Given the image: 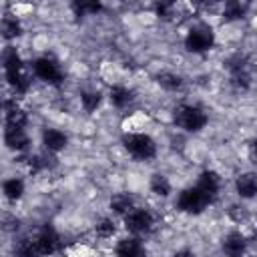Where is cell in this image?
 Here are the masks:
<instances>
[{
    "label": "cell",
    "instance_id": "3957f363",
    "mask_svg": "<svg viewBox=\"0 0 257 257\" xmlns=\"http://www.w3.org/2000/svg\"><path fill=\"white\" fill-rule=\"evenodd\" d=\"M213 44H215V32L207 24L193 26L187 32V36H185V48L189 52H195V54H201V52L211 50Z\"/></svg>",
    "mask_w": 257,
    "mask_h": 257
},
{
    "label": "cell",
    "instance_id": "f1b7e54d",
    "mask_svg": "<svg viewBox=\"0 0 257 257\" xmlns=\"http://www.w3.org/2000/svg\"><path fill=\"white\" fill-rule=\"evenodd\" d=\"M173 257H195V253L189 251V249H181V251H177Z\"/></svg>",
    "mask_w": 257,
    "mask_h": 257
},
{
    "label": "cell",
    "instance_id": "ac0fdd59",
    "mask_svg": "<svg viewBox=\"0 0 257 257\" xmlns=\"http://www.w3.org/2000/svg\"><path fill=\"white\" fill-rule=\"evenodd\" d=\"M14 257H44L36 239H22L14 247Z\"/></svg>",
    "mask_w": 257,
    "mask_h": 257
},
{
    "label": "cell",
    "instance_id": "9a60e30c",
    "mask_svg": "<svg viewBox=\"0 0 257 257\" xmlns=\"http://www.w3.org/2000/svg\"><path fill=\"white\" fill-rule=\"evenodd\" d=\"M4 76L16 94H26L30 90V76L24 74V70H6Z\"/></svg>",
    "mask_w": 257,
    "mask_h": 257
},
{
    "label": "cell",
    "instance_id": "4fadbf2b",
    "mask_svg": "<svg viewBox=\"0 0 257 257\" xmlns=\"http://www.w3.org/2000/svg\"><path fill=\"white\" fill-rule=\"evenodd\" d=\"M42 145L48 153H60L68 145V137L58 128H44L42 131Z\"/></svg>",
    "mask_w": 257,
    "mask_h": 257
},
{
    "label": "cell",
    "instance_id": "8992f818",
    "mask_svg": "<svg viewBox=\"0 0 257 257\" xmlns=\"http://www.w3.org/2000/svg\"><path fill=\"white\" fill-rule=\"evenodd\" d=\"M32 70H34V74H36L42 82H46V84H50V86H60L62 80H64V74H62L58 62L52 60V58H48V56L36 58L34 64H32Z\"/></svg>",
    "mask_w": 257,
    "mask_h": 257
},
{
    "label": "cell",
    "instance_id": "ba28073f",
    "mask_svg": "<svg viewBox=\"0 0 257 257\" xmlns=\"http://www.w3.org/2000/svg\"><path fill=\"white\" fill-rule=\"evenodd\" d=\"M247 237L239 231H231L223 237V243H221V249H223V255L225 257H243L245 251H247Z\"/></svg>",
    "mask_w": 257,
    "mask_h": 257
},
{
    "label": "cell",
    "instance_id": "484cf974",
    "mask_svg": "<svg viewBox=\"0 0 257 257\" xmlns=\"http://www.w3.org/2000/svg\"><path fill=\"white\" fill-rule=\"evenodd\" d=\"M72 10L76 16H90V14H98L102 10L100 2H74Z\"/></svg>",
    "mask_w": 257,
    "mask_h": 257
},
{
    "label": "cell",
    "instance_id": "44dd1931",
    "mask_svg": "<svg viewBox=\"0 0 257 257\" xmlns=\"http://www.w3.org/2000/svg\"><path fill=\"white\" fill-rule=\"evenodd\" d=\"M149 187H151V191H153L157 197H169V193H171V183H169V179H167L165 175H161V173L151 175Z\"/></svg>",
    "mask_w": 257,
    "mask_h": 257
},
{
    "label": "cell",
    "instance_id": "9c48e42d",
    "mask_svg": "<svg viewBox=\"0 0 257 257\" xmlns=\"http://www.w3.org/2000/svg\"><path fill=\"white\" fill-rule=\"evenodd\" d=\"M195 187L213 203L219 197V191H221V177L215 171H203L199 175V181H197Z\"/></svg>",
    "mask_w": 257,
    "mask_h": 257
},
{
    "label": "cell",
    "instance_id": "4316f807",
    "mask_svg": "<svg viewBox=\"0 0 257 257\" xmlns=\"http://www.w3.org/2000/svg\"><path fill=\"white\" fill-rule=\"evenodd\" d=\"M155 10H157V14L161 18H171L173 16V10H175V4L173 2H161V4L155 6Z\"/></svg>",
    "mask_w": 257,
    "mask_h": 257
},
{
    "label": "cell",
    "instance_id": "d6986e66",
    "mask_svg": "<svg viewBox=\"0 0 257 257\" xmlns=\"http://www.w3.org/2000/svg\"><path fill=\"white\" fill-rule=\"evenodd\" d=\"M2 193L8 201H18L22 195H24V181L18 179V177H12V179H6L2 183Z\"/></svg>",
    "mask_w": 257,
    "mask_h": 257
},
{
    "label": "cell",
    "instance_id": "52a82bcc",
    "mask_svg": "<svg viewBox=\"0 0 257 257\" xmlns=\"http://www.w3.org/2000/svg\"><path fill=\"white\" fill-rule=\"evenodd\" d=\"M34 239H36V243H38V247L42 249V253H44V257H48V255H54L58 249H60V235L56 233V229L52 227V225H42L40 229H38V233L34 235Z\"/></svg>",
    "mask_w": 257,
    "mask_h": 257
},
{
    "label": "cell",
    "instance_id": "f546056e",
    "mask_svg": "<svg viewBox=\"0 0 257 257\" xmlns=\"http://www.w3.org/2000/svg\"><path fill=\"white\" fill-rule=\"evenodd\" d=\"M255 157H257V141H255Z\"/></svg>",
    "mask_w": 257,
    "mask_h": 257
},
{
    "label": "cell",
    "instance_id": "7402d4cb",
    "mask_svg": "<svg viewBox=\"0 0 257 257\" xmlns=\"http://www.w3.org/2000/svg\"><path fill=\"white\" fill-rule=\"evenodd\" d=\"M157 82H159L161 88L171 90V92H175V90H179L183 86V78L179 74H175V72H161L157 76Z\"/></svg>",
    "mask_w": 257,
    "mask_h": 257
},
{
    "label": "cell",
    "instance_id": "83f0119b",
    "mask_svg": "<svg viewBox=\"0 0 257 257\" xmlns=\"http://www.w3.org/2000/svg\"><path fill=\"white\" fill-rule=\"evenodd\" d=\"M229 217H231L235 223H241V221H245V219H247V211H245V207L233 205V207L229 209Z\"/></svg>",
    "mask_w": 257,
    "mask_h": 257
},
{
    "label": "cell",
    "instance_id": "cb8c5ba5",
    "mask_svg": "<svg viewBox=\"0 0 257 257\" xmlns=\"http://www.w3.org/2000/svg\"><path fill=\"white\" fill-rule=\"evenodd\" d=\"M245 12H247V6L241 4V2H235V0L227 2L225 8H223V16H225V20H241V18L245 16Z\"/></svg>",
    "mask_w": 257,
    "mask_h": 257
},
{
    "label": "cell",
    "instance_id": "d4e9b609",
    "mask_svg": "<svg viewBox=\"0 0 257 257\" xmlns=\"http://www.w3.org/2000/svg\"><path fill=\"white\" fill-rule=\"evenodd\" d=\"M94 233H96V237H100V239H110V237L116 233V225H114L112 219L102 217V219L94 225Z\"/></svg>",
    "mask_w": 257,
    "mask_h": 257
},
{
    "label": "cell",
    "instance_id": "7c38bea8",
    "mask_svg": "<svg viewBox=\"0 0 257 257\" xmlns=\"http://www.w3.org/2000/svg\"><path fill=\"white\" fill-rule=\"evenodd\" d=\"M4 110H6V126H12V128H24L26 126L28 114L18 106L16 100L6 98L4 100Z\"/></svg>",
    "mask_w": 257,
    "mask_h": 257
},
{
    "label": "cell",
    "instance_id": "ffe728a7",
    "mask_svg": "<svg viewBox=\"0 0 257 257\" xmlns=\"http://www.w3.org/2000/svg\"><path fill=\"white\" fill-rule=\"evenodd\" d=\"M22 34V24H20V20L16 18V16H12V14H6L4 18H2V36L6 38V40H12V38H18Z\"/></svg>",
    "mask_w": 257,
    "mask_h": 257
},
{
    "label": "cell",
    "instance_id": "8fae6325",
    "mask_svg": "<svg viewBox=\"0 0 257 257\" xmlns=\"http://www.w3.org/2000/svg\"><path fill=\"white\" fill-rule=\"evenodd\" d=\"M114 253H116V257H147V249L137 237L120 239L114 247Z\"/></svg>",
    "mask_w": 257,
    "mask_h": 257
},
{
    "label": "cell",
    "instance_id": "e0dca14e",
    "mask_svg": "<svg viewBox=\"0 0 257 257\" xmlns=\"http://www.w3.org/2000/svg\"><path fill=\"white\" fill-rule=\"evenodd\" d=\"M110 209L124 217L135 209V197L131 193H116L110 197Z\"/></svg>",
    "mask_w": 257,
    "mask_h": 257
},
{
    "label": "cell",
    "instance_id": "5b68a950",
    "mask_svg": "<svg viewBox=\"0 0 257 257\" xmlns=\"http://www.w3.org/2000/svg\"><path fill=\"white\" fill-rule=\"evenodd\" d=\"M124 227L133 235H147L155 227V217L149 209L135 207L128 215H124Z\"/></svg>",
    "mask_w": 257,
    "mask_h": 257
},
{
    "label": "cell",
    "instance_id": "7a4b0ae2",
    "mask_svg": "<svg viewBox=\"0 0 257 257\" xmlns=\"http://www.w3.org/2000/svg\"><path fill=\"white\" fill-rule=\"evenodd\" d=\"M207 120V112L197 104H181L175 110V124L189 133H199L201 128H205Z\"/></svg>",
    "mask_w": 257,
    "mask_h": 257
},
{
    "label": "cell",
    "instance_id": "2e32d148",
    "mask_svg": "<svg viewBox=\"0 0 257 257\" xmlns=\"http://www.w3.org/2000/svg\"><path fill=\"white\" fill-rule=\"evenodd\" d=\"M108 98H110L112 106H116V108H126V106L135 100V92H133L131 88L122 86V84H116V86L110 88Z\"/></svg>",
    "mask_w": 257,
    "mask_h": 257
},
{
    "label": "cell",
    "instance_id": "30bf717a",
    "mask_svg": "<svg viewBox=\"0 0 257 257\" xmlns=\"http://www.w3.org/2000/svg\"><path fill=\"white\" fill-rule=\"evenodd\" d=\"M4 143H6V147H8L10 151L24 153V151H28V147H30V137L26 135L24 128H12V126H6Z\"/></svg>",
    "mask_w": 257,
    "mask_h": 257
},
{
    "label": "cell",
    "instance_id": "277c9868",
    "mask_svg": "<svg viewBox=\"0 0 257 257\" xmlns=\"http://www.w3.org/2000/svg\"><path fill=\"white\" fill-rule=\"evenodd\" d=\"M211 205V201L197 189V187H187L179 193L177 197V207L179 211L187 213V215H199L203 213L207 207Z\"/></svg>",
    "mask_w": 257,
    "mask_h": 257
},
{
    "label": "cell",
    "instance_id": "6da1fadb",
    "mask_svg": "<svg viewBox=\"0 0 257 257\" xmlns=\"http://www.w3.org/2000/svg\"><path fill=\"white\" fill-rule=\"evenodd\" d=\"M122 147L128 155H133L139 161H149L157 155V145L153 137L147 133H126L122 137Z\"/></svg>",
    "mask_w": 257,
    "mask_h": 257
},
{
    "label": "cell",
    "instance_id": "603a6c76",
    "mask_svg": "<svg viewBox=\"0 0 257 257\" xmlns=\"http://www.w3.org/2000/svg\"><path fill=\"white\" fill-rule=\"evenodd\" d=\"M102 102V94L98 90H84L80 92V104L86 112H94Z\"/></svg>",
    "mask_w": 257,
    "mask_h": 257
},
{
    "label": "cell",
    "instance_id": "5bb4252c",
    "mask_svg": "<svg viewBox=\"0 0 257 257\" xmlns=\"http://www.w3.org/2000/svg\"><path fill=\"white\" fill-rule=\"evenodd\" d=\"M235 189H237V195L241 199H253V197H257V175H253V173L239 175L237 181H235Z\"/></svg>",
    "mask_w": 257,
    "mask_h": 257
}]
</instances>
